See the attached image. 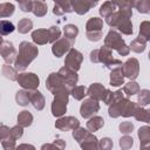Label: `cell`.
Returning <instances> with one entry per match:
<instances>
[{
  "label": "cell",
  "instance_id": "1",
  "mask_svg": "<svg viewBox=\"0 0 150 150\" xmlns=\"http://www.w3.org/2000/svg\"><path fill=\"white\" fill-rule=\"evenodd\" d=\"M138 105V103L130 101L123 90H116L114 93V98L109 104L108 114L112 118H117L120 116L131 117L135 115V111Z\"/></svg>",
  "mask_w": 150,
  "mask_h": 150
},
{
  "label": "cell",
  "instance_id": "2",
  "mask_svg": "<svg viewBox=\"0 0 150 150\" xmlns=\"http://www.w3.org/2000/svg\"><path fill=\"white\" fill-rule=\"evenodd\" d=\"M39 49L35 43L22 41L19 45V53L16 56V60L14 62V68L18 71H23L30 64V62L38 56Z\"/></svg>",
  "mask_w": 150,
  "mask_h": 150
},
{
  "label": "cell",
  "instance_id": "3",
  "mask_svg": "<svg viewBox=\"0 0 150 150\" xmlns=\"http://www.w3.org/2000/svg\"><path fill=\"white\" fill-rule=\"evenodd\" d=\"M131 14L118 9L115 11L114 13H111L110 15H108L105 18V22L108 23V26H110L111 28H117L118 32H121L124 35H131L134 33L132 29V23H131Z\"/></svg>",
  "mask_w": 150,
  "mask_h": 150
},
{
  "label": "cell",
  "instance_id": "4",
  "mask_svg": "<svg viewBox=\"0 0 150 150\" xmlns=\"http://www.w3.org/2000/svg\"><path fill=\"white\" fill-rule=\"evenodd\" d=\"M70 91V88L62 87L54 94V100L52 102V114L54 117H62L66 114Z\"/></svg>",
  "mask_w": 150,
  "mask_h": 150
},
{
  "label": "cell",
  "instance_id": "5",
  "mask_svg": "<svg viewBox=\"0 0 150 150\" xmlns=\"http://www.w3.org/2000/svg\"><path fill=\"white\" fill-rule=\"evenodd\" d=\"M104 46H107L111 50L112 49L116 50L122 56H127L130 53V47L127 46V43L122 39L121 34L117 30H115V29H110L108 32V34L105 35V38H104Z\"/></svg>",
  "mask_w": 150,
  "mask_h": 150
},
{
  "label": "cell",
  "instance_id": "6",
  "mask_svg": "<svg viewBox=\"0 0 150 150\" xmlns=\"http://www.w3.org/2000/svg\"><path fill=\"white\" fill-rule=\"evenodd\" d=\"M98 63H102L105 68L110 70L116 67H121L123 64L121 60L112 57L111 49L108 48L107 46H102L101 48H98Z\"/></svg>",
  "mask_w": 150,
  "mask_h": 150
},
{
  "label": "cell",
  "instance_id": "7",
  "mask_svg": "<svg viewBox=\"0 0 150 150\" xmlns=\"http://www.w3.org/2000/svg\"><path fill=\"white\" fill-rule=\"evenodd\" d=\"M16 82L22 89L35 90L40 84V79L35 73H20Z\"/></svg>",
  "mask_w": 150,
  "mask_h": 150
},
{
  "label": "cell",
  "instance_id": "8",
  "mask_svg": "<svg viewBox=\"0 0 150 150\" xmlns=\"http://www.w3.org/2000/svg\"><path fill=\"white\" fill-rule=\"evenodd\" d=\"M62 87H68L70 88L66 80L63 79V76L57 71V73H50L46 80V88L52 93V94H55L60 88ZM71 89V88H70Z\"/></svg>",
  "mask_w": 150,
  "mask_h": 150
},
{
  "label": "cell",
  "instance_id": "9",
  "mask_svg": "<svg viewBox=\"0 0 150 150\" xmlns=\"http://www.w3.org/2000/svg\"><path fill=\"white\" fill-rule=\"evenodd\" d=\"M98 110H100V103L97 100L93 97L84 98V101L81 103V107H80V114L83 118L93 117Z\"/></svg>",
  "mask_w": 150,
  "mask_h": 150
},
{
  "label": "cell",
  "instance_id": "10",
  "mask_svg": "<svg viewBox=\"0 0 150 150\" xmlns=\"http://www.w3.org/2000/svg\"><path fill=\"white\" fill-rule=\"evenodd\" d=\"M0 53H1V56L5 61V63H8V64L14 63L16 60V56H18L14 45L11 41H6V40H1Z\"/></svg>",
  "mask_w": 150,
  "mask_h": 150
},
{
  "label": "cell",
  "instance_id": "11",
  "mask_svg": "<svg viewBox=\"0 0 150 150\" xmlns=\"http://www.w3.org/2000/svg\"><path fill=\"white\" fill-rule=\"evenodd\" d=\"M122 70L125 77L129 80H136L139 75V62L135 57H129L122 64Z\"/></svg>",
  "mask_w": 150,
  "mask_h": 150
},
{
  "label": "cell",
  "instance_id": "12",
  "mask_svg": "<svg viewBox=\"0 0 150 150\" xmlns=\"http://www.w3.org/2000/svg\"><path fill=\"white\" fill-rule=\"evenodd\" d=\"M83 61V55L81 52H79L75 48H70V50L67 53L66 59H64V66L74 69V70H79L81 68Z\"/></svg>",
  "mask_w": 150,
  "mask_h": 150
},
{
  "label": "cell",
  "instance_id": "13",
  "mask_svg": "<svg viewBox=\"0 0 150 150\" xmlns=\"http://www.w3.org/2000/svg\"><path fill=\"white\" fill-rule=\"evenodd\" d=\"M73 45L74 42H71L69 39L67 38H60L57 41H55L52 46V53L54 54V56L56 57H61L63 56L64 54H67L70 48H73Z\"/></svg>",
  "mask_w": 150,
  "mask_h": 150
},
{
  "label": "cell",
  "instance_id": "14",
  "mask_svg": "<svg viewBox=\"0 0 150 150\" xmlns=\"http://www.w3.org/2000/svg\"><path fill=\"white\" fill-rule=\"evenodd\" d=\"M80 127V121L74 116H62L55 122V128L60 131H69Z\"/></svg>",
  "mask_w": 150,
  "mask_h": 150
},
{
  "label": "cell",
  "instance_id": "15",
  "mask_svg": "<svg viewBox=\"0 0 150 150\" xmlns=\"http://www.w3.org/2000/svg\"><path fill=\"white\" fill-rule=\"evenodd\" d=\"M59 73L63 76V79L66 80L67 84L70 88H73V87H75L77 84V82H79V75H77L76 70H74V69H71V68H69L67 66H63L62 68H60Z\"/></svg>",
  "mask_w": 150,
  "mask_h": 150
},
{
  "label": "cell",
  "instance_id": "16",
  "mask_svg": "<svg viewBox=\"0 0 150 150\" xmlns=\"http://www.w3.org/2000/svg\"><path fill=\"white\" fill-rule=\"evenodd\" d=\"M29 100H30V104L33 105V108L36 109L38 111H41L46 105L45 96L42 95L41 91H39L36 89L29 90Z\"/></svg>",
  "mask_w": 150,
  "mask_h": 150
},
{
  "label": "cell",
  "instance_id": "17",
  "mask_svg": "<svg viewBox=\"0 0 150 150\" xmlns=\"http://www.w3.org/2000/svg\"><path fill=\"white\" fill-rule=\"evenodd\" d=\"M70 5L73 8V12H75L79 15H84L93 8V5L89 0H70Z\"/></svg>",
  "mask_w": 150,
  "mask_h": 150
},
{
  "label": "cell",
  "instance_id": "18",
  "mask_svg": "<svg viewBox=\"0 0 150 150\" xmlns=\"http://www.w3.org/2000/svg\"><path fill=\"white\" fill-rule=\"evenodd\" d=\"M32 40L35 45H39V46H42V45H46L49 42V33H48V29H45V28H39V29H35L32 32Z\"/></svg>",
  "mask_w": 150,
  "mask_h": 150
},
{
  "label": "cell",
  "instance_id": "19",
  "mask_svg": "<svg viewBox=\"0 0 150 150\" xmlns=\"http://www.w3.org/2000/svg\"><path fill=\"white\" fill-rule=\"evenodd\" d=\"M105 90L107 89L104 88L103 84H101V83H91L89 86V88L87 89V95L89 97H93V98L97 100V101H102Z\"/></svg>",
  "mask_w": 150,
  "mask_h": 150
},
{
  "label": "cell",
  "instance_id": "20",
  "mask_svg": "<svg viewBox=\"0 0 150 150\" xmlns=\"http://www.w3.org/2000/svg\"><path fill=\"white\" fill-rule=\"evenodd\" d=\"M79 144L81 149H84V150H97L98 149V139L91 131H89L88 135Z\"/></svg>",
  "mask_w": 150,
  "mask_h": 150
},
{
  "label": "cell",
  "instance_id": "21",
  "mask_svg": "<svg viewBox=\"0 0 150 150\" xmlns=\"http://www.w3.org/2000/svg\"><path fill=\"white\" fill-rule=\"evenodd\" d=\"M138 138L141 149L150 148V125H143L138 129Z\"/></svg>",
  "mask_w": 150,
  "mask_h": 150
},
{
  "label": "cell",
  "instance_id": "22",
  "mask_svg": "<svg viewBox=\"0 0 150 150\" xmlns=\"http://www.w3.org/2000/svg\"><path fill=\"white\" fill-rule=\"evenodd\" d=\"M124 74L121 67H116L110 70V86L111 87H120L124 83Z\"/></svg>",
  "mask_w": 150,
  "mask_h": 150
},
{
  "label": "cell",
  "instance_id": "23",
  "mask_svg": "<svg viewBox=\"0 0 150 150\" xmlns=\"http://www.w3.org/2000/svg\"><path fill=\"white\" fill-rule=\"evenodd\" d=\"M103 125H104V120L101 116H93V117L88 118L87 129L90 130L91 132H95V131L100 130Z\"/></svg>",
  "mask_w": 150,
  "mask_h": 150
},
{
  "label": "cell",
  "instance_id": "24",
  "mask_svg": "<svg viewBox=\"0 0 150 150\" xmlns=\"http://www.w3.org/2000/svg\"><path fill=\"white\" fill-rule=\"evenodd\" d=\"M103 28V19L94 16L90 18L86 23V32H94V30H102Z\"/></svg>",
  "mask_w": 150,
  "mask_h": 150
},
{
  "label": "cell",
  "instance_id": "25",
  "mask_svg": "<svg viewBox=\"0 0 150 150\" xmlns=\"http://www.w3.org/2000/svg\"><path fill=\"white\" fill-rule=\"evenodd\" d=\"M47 5L45 4V1H40V0H34L33 1V11L32 13L38 16V18H42L47 14Z\"/></svg>",
  "mask_w": 150,
  "mask_h": 150
},
{
  "label": "cell",
  "instance_id": "26",
  "mask_svg": "<svg viewBox=\"0 0 150 150\" xmlns=\"http://www.w3.org/2000/svg\"><path fill=\"white\" fill-rule=\"evenodd\" d=\"M134 117H135L136 121L145 122V123L150 124V109H145L142 105H138V108L135 111Z\"/></svg>",
  "mask_w": 150,
  "mask_h": 150
},
{
  "label": "cell",
  "instance_id": "27",
  "mask_svg": "<svg viewBox=\"0 0 150 150\" xmlns=\"http://www.w3.org/2000/svg\"><path fill=\"white\" fill-rule=\"evenodd\" d=\"M130 50H132L134 53H137V54H139V53H143L144 50H145V47H146V41L143 39V38H141V36H137L136 39H134L132 41H131V43H130Z\"/></svg>",
  "mask_w": 150,
  "mask_h": 150
},
{
  "label": "cell",
  "instance_id": "28",
  "mask_svg": "<svg viewBox=\"0 0 150 150\" xmlns=\"http://www.w3.org/2000/svg\"><path fill=\"white\" fill-rule=\"evenodd\" d=\"M122 90H123L124 94L129 97V96L137 95V94L139 93L141 88H139V84H138L135 80H130L128 83H125V84L123 86V89H122Z\"/></svg>",
  "mask_w": 150,
  "mask_h": 150
},
{
  "label": "cell",
  "instance_id": "29",
  "mask_svg": "<svg viewBox=\"0 0 150 150\" xmlns=\"http://www.w3.org/2000/svg\"><path fill=\"white\" fill-rule=\"evenodd\" d=\"M33 123V115L28 110H22L18 115V124L22 125L23 128L29 127Z\"/></svg>",
  "mask_w": 150,
  "mask_h": 150
},
{
  "label": "cell",
  "instance_id": "30",
  "mask_svg": "<svg viewBox=\"0 0 150 150\" xmlns=\"http://www.w3.org/2000/svg\"><path fill=\"white\" fill-rule=\"evenodd\" d=\"M15 101L21 107L28 105L30 103V100H29V90L22 89V90L16 91V94H15Z\"/></svg>",
  "mask_w": 150,
  "mask_h": 150
},
{
  "label": "cell",
  "instance_id": "31",
  "mask_svg": "<svg viewBox=\"0 0 150 150\" xmlns=\"http://www.w3.org/2000/svg\"><path fill=\"white\" fill-rule=\"evenodd\" d=\"M77 34H79L77 26H75L73 23H68V25H66L63 27V35H64V38L69 39L71 42H75V39H76Z\"/></svg>",
  "mask_w": 150,
  "mask_h": 150
},
{
  "label": "cell",
  "instance_id": "32",
  "mask_svg": "<svg viewBox=\"0 0 150 150\" xmlns=\"http://www.w3.org/2000/svg\"><path fill=\"white\" fill-rule=\"evenodd\" d=\"M1 73L6 79H8L11 81H16L18 80V75H19L18 70L15 68H12L11 64H8V63H5L1 67Z\"/></svg>",
  "mask_w": 150,
  "mask_h": 150
},
{
  "label": "cell",
  "instance_id": "33",
  "mask_svg": "<svg viewBox=\"0 0 150 150\" xmlns=\"http://www.w3.org/2000/svg\"><path fill=\"white\" fill-rule=\"evenodd\" d=\"M116 9H117L116 5H115V4H112V2L109 0V1L103 2V5L100 7L98 12H100V15H101L102 18H104V19H105L108 15H110L111 13H114Z\"/></svg>",
  "mask_w": 150,
  "mask_h": 150
},
{
  "label": "cell",
  "instance_id": "34",
  "mask_svg": "<svg viewBox=\"0 0 150 150\" xmlns=\"http://www.w3.org/2000/svg\"><path fill=\"white\" fill-rule=\"evenodd\" d=\"M33 28V21L28 18H22L21 20H19L18 22V30L20 34H26L28 33L29 30H32Z\"/></svg>",
  "mask_w": 150,
  "mask_h": 150
},
{
  "label": "cell",
  "instance_id": "35",
  "mask_svg": "<svg viewBox=\"0 0 150 150\" xmlns=\"http://www.w3.org/2000/svg\"><path fill=\"white\" fill-rule=\"evenodd\" d=\"M14 11H15V6L11 2H2L0 5V18L4 19V18H8V16H12L14 14Z\"/></svg>",
  "mask_w": 150,
  "mask_h": 150
},
{
  "label": "cell",
  "instance_id": "36",
  "mask_svg": "<svg viewBox=\"0 0 150 150\" xmlns=\"http://www.w3.org/2000/svg\"><path fill=\"white\" fill-rule=\"evenodd\" d=\"M70 95L77 100V101H81L83 100L86 96H87V88L84 86H75L71 88V91H70Z\"/></svg>",
  "mask_w": 150,
  "mask_h": 150
},
{
  "label": "cell",
  "instance_id": "37",
  "mask_svg": "<svg viewBox=\"0 0 150 150\" xmlns=\"http://www.w3.org/2000/svg\"><path fill=\"white\" fill-rule=\"evenodd\" d=\"M137 103L142 107L150 104V90L149 89H141L137 94Z\"/></svg>",
  "mask_w": 150,
  "mask_h": 150
},
{
  "label": "cell",
  "instance_id": "38",
  "mask_svg": "<svg viewBox=\"0 0 150 150\" xmlns=\"http://www.w3.org/2000/svg\"><path fill=\"white\" fill-rule=\"evenodd\" d=\"M138 36L143 38L146 42L150 41V21H142L141 22Z\"/></svg>",
  "mask_w": 150,
  "mask_h": 150
},
{
  "label": "cell",
  "instance_id": "39",
  "mask_svg": "<svg viewBox=\"0 0 150 150\" xmlns=\"http://www.w3.org/2000/svg\"><path fill=\"white\" fill-rule=\"evenodd\" d=\"M14 29H15V27L11 21H8V20H1L0 21V33H1V35L6 36V35L13 33Z\"/></svg>",
  "mask_w": 150,
  "mask_h": 150
},
{
  "label": "cell",
  "instance_id": "40",
  "mask_svg": "<svg viewBox=\"0 0 150 150\" xmlns=\"http://www.w3.org/2000/svg\"><path fill=\"white\" fill-rule=\"evenodd\" d=\"M89 131H90V130H88V129H84V128H82V127H79V128H76V129L73 130V138H74L77 143H80V142L88 135Z\"/></svg>",
  "mask_w": 150,
  "mask_h": 150
},
{
  "label": "cell",
  "instance_id": "41",
  "mask_svg": "<svg viewBox=\"0 0 150 150\" xmlns=\"http://www.w3.org/2000/svg\"><path fill=\"white\" fill-rule=\"evenodd\" d=\"M136 9L141 14H149L150 15V0H138Z\"/></svg>",
  "mask_w": 150,
  "mask_h": 150
},
{
  "label": "cell",
  "instance_id": "42",
  "mask_svg": "<svg viewBox=\"0 0 150 150\" xmlns=\"http://www.w3.org/2000/svg\"><path fill=\"white\" fill-rule=\"evenodd\" d=\"M48 33H49V42L54 43L55 41H57L61 38V29L57 26H52L48 28Z\"/></svg>",
  "mask_w": 150,
  "mask_h": 150
},
{
  "label": "cell",
  "instance_id": "43",
  "mask_svg": "<svg viewBox=\"0 0 150 150\" xmlns=\"http://www.w3.org/2000/svg\"><path fill=\"white\" fill-rule=\"evenodd\" d=\"M118 144H120V148H121V149H123V150H128V149H130V148L134 145V139H132L131 136H129V135H124V136H122V137L120 138Z\"/></svg>",
  "mask_w": 150,
  "mask_h": 150
},
{
  "label": "cell",
  "instance_id": "44",
  "mask_svg": "<svg viewBox=\"0 0 150 150\" xmlns=\"http://www.w3.org/2000/svg\"><path fill=\"white\" fill-rule=\"evenodd\" d=\"M118 129H120V131H121L122 134H124V135H129V134H131V132L134 131L135 125H134V123H131V122H129V121H125V122L120 123Z\"/></svg>",
  "mask_w": 150,
  "mask_h": 150
},
{
  "label": "cell",
  "instance_id": "45",
  "mask_svg": "<svg viewBox=\"0 0 150 150\" xmlns=\"http://www.w3.org/2000/svg\"><path fill=\"white\" fill-rule=\"evenodd\" d=\"M15 141L12 136L5 138V139H1V145L5 150H13V149H16V144H15Z\"/></svg>",
  "mask_w": 150,
  "mask_h": 150
},
{
  "label": "cell",
  "instance_id": "46",
  "mask_svg": "<svg viewBox=\"0 0 150 150\" xmlns=\"http://www.w3.org/2000/svg\"><path fill=\"white\" fill-rule=\"evenodd\" d=\"M19 4V7L22 12H32L33 11V1L32 0H16Z\"/></svg>",
  "mask_w": 150,
  "mask_h": 150
},
{
  "label": "cell",
  "instance_id": "47",
  "mask_svg": "<svg viewBox=\"0 0 150 150\" xmlns=\"http://www.w3.org/2000/svg\"><path fill=\"white\" fill-rule=\"evenodd\" d=\"M53 1L55 2V5L61 7L64 11V13H71L73 12L71 5H70V0H53Z\"/></svg>",
  "mask_w": 150,
  "mask_h": 150
},
{
  "label": "cell",
  "instance_id": "48",
  "mask_svg": "<svg viewBox=\"0 0 150 150\" xmlns=\"http://www.w3.org/2000/svg\"><path fill=\"white\" fill-rule=\"evenodd\" d=\"M23 135V127L20 125V124H16L14 127L11 128V136L14 138V139H19L21 138Z\"/></svg>",
  "mask_w": 150,
  "mask_h": 150
},
{
  "label": "cell",
  "instance_id": "49",
  "mask_svg": "<svg viewBox=\"0 0 150 150\" xmlns=\"http://www.w3.org/2000/svg\"><path fill=\"white\" fill-rule=\"evenodd\" d=\"M112 139L109 137H103L101 141H98V149L100 150H110L112 148Z\"/></svg>",
  "mask_w": 150,
  "mask_h": 150
},
{
  "label": "cell",
  "instance_id": "50",
  "mask_svg": "<svg viewBox=\"0 0 150 150\" xmlns=\"http://www.w3.org/2000/svg\"><path fill=\"white\" fill-rule=\"evenodd\" d=\"M86 36L91 42H97L102 38V30H94V32H86Z\"/></svg>",
  "mask_w": 150,
  "mask_h": 150
},
{
  "label": "cell",
  "instance_id": "51",
  "mask_svg": "<svg viewBox=\"0 0 150 150\" xmlns=\"http://www.w3.org/2000/svg\"><path fill=\"white\" fill-rule=\"evenodd\" d=\"M9 136H11V129L7 125L1 124L0 125V139H5Z\"/></svg>",
  "mask_w": 150,
  "mask_h": 150
},
{
  "label": "cell",
  "instance_id": "52",
  "mask_svg": "<svg viewBox=\"0 0 150 150\" xmlns=\"http://www.w3.org/2000/svg\"><path fill=\"white\" fill-rule=\"evenodd\" d=\"M112 98H114V93L111 91V90H109V89H107L105 90V93H104V96H103V103H105V104H110L111 103V101H112Z\"/></svg>",
  "mask_w": 150,
  "mask_h": 150
},
{
  "label": "cell",
  "instance_id": "53",
  "mask_svg": "<svg viewBox=\"0 0 150 150\" xmlns=\"http://www.w3.org/2000/svg\"><path fill=\"white\" fill-rule=\"evenodd\" d=\"M89 60L93 63H98V49H94L89 54Z\"/></svg>",
  "mask_w": 150,
  "mask_h": 150
},
{
  "label": "cell",
  "instance_id": "54",
  "mask_svg": "<svg viewBox=\"0 0 150 150\" xmlns=\"http://www.w3.org/2000/svg\"><path fill=\"white\" fill-rule=\"evenodd\" d=\"M53 13L56 15V16H62V15H64L66 13H64V11L61 8V7H59L57 5H55L54 6V8H53Z\"/></svg>",
  "mask_w": 150,
  "mask_h": 150
},
{
  "label": "cell",
  "instance_id": "55",
  "mask_svg": "<svg viewBox=\"0 0 150 150\" xmlns=\"http://www.w3.org/2000/svg\"><path fill=\"white\" fill-rule=\"evenodd\" d=\"M54 144H55V146L57 148V149H64L66 148V142L63 141V139H55L54 142H53Z\"/></svg>",
  "mask_w": 150,
  "mask_h": 150
},
{
  "label": "cell",
  "instance_id": "56",
  "mask_svg": "<svg viewBox=\"0 0 150 150\" xmlns=\"http://www.w3.org/2000/svg\"><path fill=\"white\" fill-rule=\"evenodd\" d=\"M110 1L112 4H115L116 7H118V8H122L128 4V0H110Z\"/></svg>",
  "mask_w": 150,
  "mask_h": 150
},
{
  "label": "cell",
  "instance_id": "57",
  "mask_svg": "<svg viewBox=\"0 0 150 150\" xmlns=\"http://www.w3.org/2000/svg\"><path fill=\"white\" fill-rule=\"evenodd\" d=\"M16 149H32V150H34L35 149V146L34 145H30V144H21V145H18L16 146Z\"/></svg>",
  "mask_w": 150,
  "mask_h": 150
},
{
  "label": "cell",
  "instance_id": "58",
  "mask_svg": "<svg viewBox=\"0 0 150 150\" xmlns=\"http://www.w3.org/2000/svg\"><path fill=\"white\" fill-rule=\"evenodd\" d=\"M148 59L150 60V52H149V54H148Z\"/></svg>",
  "mask_w": 150,
  "mask_h": 150
},
{
  "label": "cell",
  "instance_id": "59",
  "mask_svg": "<svg viewBox=\"0 0 150 150\" xmlns=\"http://www.w3.org/2000/svg\"><path fill=\"white\" fill-rule=\"evenodd\" d=\"M40 1H45V0H40Z\"/></svg>",
  "mask_w": 150,
  "mask_h": 150
}]
</instances>
